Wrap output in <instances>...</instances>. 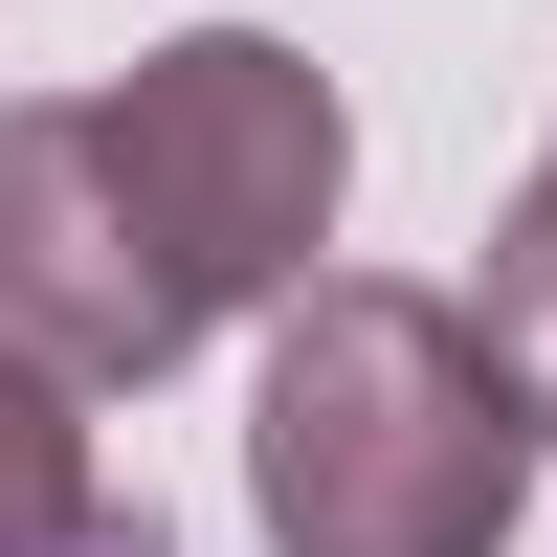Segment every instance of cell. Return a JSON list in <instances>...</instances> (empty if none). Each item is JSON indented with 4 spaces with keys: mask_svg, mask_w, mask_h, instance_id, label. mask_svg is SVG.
I'll list each match as a JSON object with an SVG mask.
<instances>
[{
    "mask_svg": "<svg viewBox=\"0 0 557 557\" xmlns=\"http://www.w3.org/2000/svg\"><path fill=\"white\" fill-rule=\"evenodd\" d=\"M535 469L557 446H535L513 357L469 335V290L312 268L268 312V380H246V513H268V557H513Z\"/></svg>",
    "mask_w": 557,
    "mask_h": 557,
    "instance_id": "1",
    "label": "cell"
},
{
    "mask_svg": "<svg viewBox=\"0 0 557 557\" xmlns=\"http://www.w3.org/2000/svg\"><path fill=\"white\" fill-rule=\"evenodd\" d=\"M89 134H112L157 268L201 290V335H223V312H290L312 268H335L357 112H335V67H312V45H268V23H178V45H134V67L89 89Z\"/></svg>",
    "mask_w": 557,
    "mask_h": 557,
    "instance_id": "2",
    "label": "cell"
},
{
    "mask_svg": "<svg viewBox=\"0 0 557 557\" xmlns=\"http://www.w3.org/2000/svg\"><path fill=\"white\" fill-rule=\"evenodd\" d=\"M0 357H45L67 401L178 380V357H201V290L157 268V223H134V178H112V134H89V89L0 112Z\"/></svg>",
    "mask_w": 557,
    "mask_h": 557,
    "instance_id": "3",
    "label": "cell"
},
{
    "mask_svg": "<svg viewBox=\"0 0 557 557\" xmlns=\"http://www.w3.org/2000/svg\"><path fill=\"white\" fill-rule=\"evenodd\" d=\"M157 513L112 491V446H89V401L45 380V357H0V557H134Z\"/></svg>",
    "mask_w": 557,
    "mask_h": 557,
    "instance_id": "4",
    "label": "cell"
},
{
    "mask_svg": "<svg viewBox=\"0 0 557 557\" xmlns=\"http://www.w3.org/2000/svg\"><path fill=\"white\" fill-rule=\"evenodd\" d=\"M491 357H513V401H535V446H557V157L513 178V223H491V312H469Z\"/></svg>",
    "mask_w": 557,
    "mask_h": 557,
    "instance_id": "5",
    "label": "cell"
},
{
    "mask_svg": "<svg viewBox=\"0 0 557 557\" xmlns=\"http://www.w3.org/2000/svg\"><path fill=\"white\" fill-rule=\"evenodd\" d=\"M134 557H157V535H134Z\"/></svg>",
    "mask_w": 557,
    "mask_h": 557,
    "instance_id": "6",
    "label": "cell"
}]
</instances>
